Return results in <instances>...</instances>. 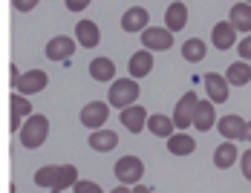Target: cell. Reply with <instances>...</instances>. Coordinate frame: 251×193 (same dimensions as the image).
Returning <instances> with one entry per match:
<instances>
[{
  "instance_id": "d6986e66",
  "label": "cell",
  "mask_w": 251,
  "mask_h": 193,
  "mask_svg": "<svg viewBox=\"0 0 251 193\" xmlns=\"http://www.w3.org/2000/svg\"><path fill=\"white\" fill-rule=\"evenodd\" d=\"M188 24V6L182 3V0H174L168 9H165V26L171 29V32H179V29H185Z\"/></svg>"
},
{
  "instance_id": "7402d4cb",
  "label": "cell",
  "mask_w": 251,
  "mask_h": 193,
  "mask_svg": "<svg viewBox=\"0 0 251 193\" xmlns=\"http://www.w3.org/2000/svg\"><path fill=\"white\" fill-rule=\"evenodd\" d=\"M90 75L96 78V81H101V84H113L116 81V64L110 61V58H93L90 61Z\"/></svg>"
},
{
  "instance_id": "4fadbf2b",
  "label": "cell",
  "mask_w": 251,
  "mask_h": 193,
  "mask_svg": "<svg viewBox=\"0 0 251 193\" xmlns=\"http://www.w3.org/2000/svg\"><path fill=\"white\" fill-rule=\"evenodd\" d=\"M75 41L84 49H96L101 44V29L96 21H78L75 24Z\"/></svg>"
},
{
  "instance_id": "9a60e30c",
  "label": "cell",
  "mask_w": 251,
  "mask_h": 193,
  "mask_svg": "<svg viewBox=\"0 0 251 193\" xmlns=\"http://www.w3.org/2000/svg\"><path fill=\"white\" fill-rule=\"evenodd\" d=\"M211 44L217 49H231L237 44V29L231 21H220V24H214L211 29Z\"/></svg>"
},
{
  "instance_id": "d6a6232c",
  "label": "cell",
  "mask_w": 251,
  "mask_h": 193,
  "mask_svg": "<svg viewBox=\"0 0 251 193\" xmlns=\"http://www.w3.org/2000/svg\"><path fill=\"white\" fill-rule=\"evenodd\" d=\"M64 3H67V9H70V12H84L93 0H64Z\"/></svg>"
},
{
  "instance_id": "4316f807",
  "label": "cell",
  "mask_w": 251,
  "mask_h": 193,
  "mask_svg": "<svg viewBox=\"0 0 251 193\" xmlns=\"http://www.w3.org/2000/svg\"><path fill=\"white\" fill-rule=\"evenodd\" d=\"M182 58H185L188 64H200L202 58H205V41H200V38L185 41V44H182Z\"/></svg>"
},
{
  "instance_id": "ba28073f",
  "label": "cell",
  "mask_w": 251,
  "mask_h": 193,
  "mask_svg": "<svg viewBox=\"0 0 251 193\" xmlns=\"http://www.w3.org/2000/svg\"><path fill=\"white\" fill-rule=\"evenodd\" d=\"M47 84H50V75L44 72V70H29V72H24L21 81L15 84V93H21V96H35V93H44Z\"/></svg>"
},
{
  "instance_id": "52a82bcc",
  "label": "cell",
  "mask_w": 251,
  "mask_h": 193,
  "mask_svg": "<svg viewBox=\"0 0 251 193\" xmlns=\"http://www.w3.org/2000/svg\"><path fill=\"white\" fill-rule=\"evenodd\" d=\"M81 124L84 127H90V130H101L104 127V121L110 119V104H104V101H90V104H84L81 107Z\"/></svg>"
},
{
  "instance_id": "5bb4252c",
  "label": "cell",
  "mask_w": 251,
  "mask_h": 193,
  "mask_svg": "<svg viewBox=\"0 0 251 193\" xmlns=\"http://www.w3.org/2000/svg\"><path fill=\"white\" fill-rule=\"evenodd\" d=\"M246 124H249V121L243 119V116H223V119L217 121L220 136H223L226 142H237V139H243V136H246Z\"/></svg>"
},
{
  "instance_id": "8fae6325",
  "label": "cell",
  "mask_w": 251,
  "mask_h": 193,
  "mask_svg": "<svg viewBox=\"0 0 251 193\" xmlns=\"http://www.w3.org/2000/svg\"><path fill=\"white\" fill-rule=\"evenodd\" d=\"M151 24V15L145 6H130L125 15H122V29L125 32H145Z\"/></svg>"
},
{
  "instance_id": "7c38bea8",
  "label": "cell",
  "mask_w": 251,
  "mask_h": 193,
  "mask_svg": "<svg viewBox=\"0 0 251 193\" xmlns=\"http://www.w3.org/2000/svg\"><path fill=\"white\" fill-rule=\"evenodd\" d=\"M119 121L125 124L127 133H142V130L148 127V110H145V107H139V104H133V107L122 110Z\"/></svg>"
},
{
  "instance_id": "83f0119b",
  "label": "cell",
  "mask_w": 251,
  "mask_h": 193,
  "mask_svg": "<svg viewBox=\"0 0 251 193\" xmlns=\"http://www.w3.org/2000/svg\"><path fill=\"white\" fill-rule=\"evenodd\" d=\"M58 168H61V165H44V168L35 173V185L52 191V185H55V179H58Z\"/></svg>"
},
{
  "instance_id": "5b68a950",
  "label": "cell",
  "mask_w": 251,
  "mask_h": 193,
  "mask_svg": "<svg viewBox=\"0 0 251 193\" xmlns=\"http://www.w3.org/2000/svg\"><path fill=\"white\" fill-rule=\"evenodd\" d=\"M29 116H32V101L21 93H12V98H9V130L21 133L24 119H29Z\"/></svg>"
},
{
  "instance_id": "484cf974",
  "label": "cell",
  "mask_w": 251,
  "mask_h": 193,
  "mask_svg": "<svg viewBox=\"0 0 251 193\" xmlns=\"http://www.w3.org/2000/svg\"><path fill=\"white\" fill-rule=\"evenodd\" d=\"M78 182V168L75 165H61L58 168V179H55V185H52V193H61L67 191V188H75Z\"/></svg>"
},
{
  "instance_id": "74e56055",
  "label": "cell",
  "mask_w": 251,
  "mask_h": 193,
  "mask_svg": "<svg viewBox=\"0 0 251 193\" xmlns=\"http://www.w3.org/2000/svg\"><path fill=\"white\" fill-rule=\"evenodd\" d=\"M243 3H251V0H243Z\"/></svg>"
},
{
  "instance_id": "8992f818",
  "label": "cell",
  "mask_w": 251,
  "mask_h": 193,
  "mask_svg": "<svg viewBox=\"0 0 251 193\" xmlns=\"http://www.w3.org/2000/svg\"><path fill=\"white\" fill-rule=\"evenodd\" d=\"M197 104H200V98L197 93H185V96L179 98V104H176L174 110V121H176V130H188V127H194V113H197Z\"/></svg>"
},
{
  "instance_id": "7a4b0ae2",
  "label": "cell",
  "mask_w": 251,
  "mask_h": 193,
  "mask_svg": "<svg viewBox=\"0 0 251 193\" xmlns=\"http://www.w3.org/2000/svg\"><path fill=\"white\" fill-rule=\"evenodd\" d=\"M139 81L136 78H116L113 84H110V93H107V104L110 107H116V110H127V107H133L136 104V98H139Z\"/></svg>"
},
{
  "instance_id": "f1b7e54d",
  "label": "cell",
  "mask_w": 251,
  "mask_h": 193,
  "mask_svg": "<svg viewBox=\"0 0 251 193\" xmlns=\"http://www.w3.org/2000/svg\"><path fill=\"white\" fill-rule=\"evenodd\" d=\"M73 191H75V193H104V188H101L99 182H90V179H78Z\"/></svg>"
},
{
  "instance_id": "44dd1931",
  "label": "cell",
  "mask_w": 251,
  "mask_h": 193,
  "mask_svg": "<svg viewBox=\"0 0 251 193\" xmlns=\"http://www.w3.org/2000/svg\"><path fill=\"white\" fill-rule=\"evenodd\" d=\"M237 159H240V150H237L234 142H226V145H220L217 150H214V168H220V170L234 168Z\"/></svg>"
},
{
  "instance_id": "1f68e13d",
  "label": "cell",
  "mask_w": 251,
  "mask_h": 193,
  "mask_svg": "<svg viewBox=\"0 0 251 193\" xmlns=\"http://www.w3.org/2000/svg\"><path fill=\"white\" fill-rule=\"evenodd\" d=\"M240 165H243V176H246V179H249L251 182V150H246V153H243V159H240Z\"/></svg>"
},
{
  "instance_id": "30bf717a",
  "label": "cell",
  "mask_w": 251,
  "mask_h": 193,
  "mask_svg": "<svg viewBox=\"0 0 251 193\" xmlns=\"http://www.w3.org/2000/svg\"><path fill=\"white\" fill-rule=\"evenodd\" d=\"M75 38H70V35H55L50 44H47V58L50 61H70L73 58V52H75Z\"/></svg>"
},
{
  "instance_id": "e0dca14e",
  "label": "cell",
  "mask_w": 251,
  "mask_h": 193,
  "mask_svg": "<svg viewBox=\"0 0 251 193\" xmlns=\"http://www.w3.org/2000/svg\"><path fill=\"white\" fill-rule=\"evenodd\" d=\"M194 127H197L200 133H208V130L217 127V110H214V101H200V104H197Z\"/></svg>"
},
{
  "instance_id": "2e32d148",
  "label": "cell",
  "mask_w": 251,
  "mask_h": 193,
  "mask_svg": "<svg viewBox=\"0 0 251 193\" xmlns=\"http://www.w3.org/2000/svg\"><path fill=\"white\" fill-rule=\"evenodd\" d=\"M87 145L93 147L96 153H110V150H116V145H119V133L116 130H107V127L93 130L90 139H87Z\"/></svg>"
},
{
  "instance_id": "8d00e7d4",
  "label": "cell",
  "mask_w": 251,
  "mask_h": 193,
  "mask_svg": "<svg viewBox=\"0 0 251 193\" xmlns=\"http://www.w3.org/2000/svg\"><path fill=\"white\" fill-rule=\"evenodd\" d=\"M110 193H133V191H127V185H119V188H113Z\"/></svg>"
},
{
  "instance_id": "4dcf8cb0",
  "label": "cell",
  "mask_w": 251,
  "mask_h": 193,
  "mask_svg": "<svg viewBox=\"0 0 251 193\" xmlns=\"http://www.w3.org/2000/svg\"><path fill=\"white\" fill-rule=\"evenodd\" d=\"M38 3H41V0H12V6H15L18 12H32Z\"/></svg>"
},
{
  "instance_id": "836d02e7",
  "label": "cell",
  "mask_w": 251,
  "mask_h": 193,
  "mask_svg": "<svg viewBox=\"0 0 251 193\" xmlns=\"http://www.w3.org/2000/svg\"><path fill=\"white\" fill-rule=\"evenodd\" d=\"M21 70H18V67H15V64H12V67H9V78H12V87H15V84H18V81H21Z\"/></svg>"
},
{
  "instance_id": "6da1fadb",
  "label": "cell",
  "mask_w": 251,
  "mask_h": 193,
  "mask_svg": "<svg viewBox=\"0 0 251 193\" xmlns=\"http://www.w3.org/2000/svg\"><path fill=\"white\" fill-rule=\"evenodd\" d=\"M18 136H21V145L24 147L38 150V147L47 142V136H50V119L41 116V113H32V116L24 121V127H21Z\"/></svg>"
},
{
  "instance_id": "603a6c76",
  "label": "cell",
  "mask_w": 251,
  "mask_h": 193,
  "mask_svg": "<svg viewBox=\"0 0 251 193\" xmlns=\"http://www.w3.org/2000/svg\"><path fill=\"white\" fill-rule=\"evenodd\" d=\"M226 78H228V84H231V87H246V84L251 81L249 61H234V64L226 70Z\"/></svg>"
},
{
  "instance_id": "9c48e42d",
  "label": "cell",
  "mask_w": 251,
  "mask_h": 193,
  "mask_svg": "<svg viewBox=\"0 0 251 193\" xmlns=\"http://www.w3.org/2000/svg\"><path fill=\"white\" fill-rule=\"evenodd\" d=\"M205 93H208V101H214V104H226L228 93H231V84H228L226 75L205 72Z\"/></svg>"
},
{
  "instance_id": "d590c367",
  "label": "cell",
  "mask_w": 251,
  "mask_h": 193,
  "mask_svg": "<svg viewBox=\"0 0 251 193\" xmlns=\"http://www.w3.org/2000/svg\"><path fill=\"white\" fill-rule=\"evenodd\" d=\"M243 142H249V145H251V121L246 124V136H243Z\"/></svg>"
},
{
  "instance_id": "ffe728a7",
  "label": "cell",
  "mask_w": 251,
  "mask_h": 193,
  "mask_svg": "<svg viewBox=\"0 0 251 193\" xmlns=\"http://www.w3.org/2000/svg\"><path fill=\"white\" fill-rule=\"evenodd\" d=\"M228 21L234 24L237 32H246L251 35V3H237V6H231V15H228Z\"/></svg>"
},
{
  "instance_id": "3957f363",
  "label": "cell",
  "mask_w": 251,
  "mask_h": 193,
  "mask_svg": "<svg viewBox=\"0 0 251 193\" xmlns=\"http://www.w3.org/2000/svg\"><path fill=\"white\" fill-rule=\"evenodd\" d=\"M116 179H119V185H127V188H133V185H139L142 182V176H145V162L139 159V156H122L119 162H116Z\"/></svg>"
},
{
  "instance_id": "e575fe53",
  "label": "cell",
  "mask_w": 251,
  "mask_h": 193,
  "mask_svg": "<svg viewBox=\"0 0 251 193\" xmlns=\"http://www.w3.org/2000/svg\"><path fill=\"white\" fill-rule=\"evenodd\" d=\"M133 193H153L148 185H133Z\"/></svg>"
},
{
  "instance_id": "277c9868",
  "label": "cell",
  "mask_w": 251,
  "mask_h": 193,
  "mask_svg": "<svg viewBox=\"0 0 251 193\" xmlns=\"http://www.w3.org/2000/svg\"><path fill=\"white\" fill-rule=\"evenodd\" d=\"M142 47L151 52H165L174 47V32L168 26H148L142 32Z\"/></svg>"
},
{
  "instance_id": "cb8c5ba5",
  "label": "cell",
  "mask_w": 251,
  "mask_h": 193,
  "mask_svg": "<svg viewBox=\"0 0 251 193\" xmlns=\"http://www.w3.org/2000/svg\"><path fill=\"white\" fill-rule=\"evenodd\" d=\"M174 127H176V121L168 119V116H162V113H153L151 119H148V130H151L153 136H159V139H171L174 136Z\"/></svg>"
},
{
  "instance_id": "ac0fdd59",
  "label": "cell",
  "mask_w": 251,
  "mask_h": 193,
  "mask_svg": "<svg viewBox=\"0 0 251 193\" xmlns=\"http://www.w3.org/2000/svg\"><path fill=\"white\" fill-rule=\"evenodd\" d=\"M130 78H145V75H151L153 72V52L151 49H142V52H133L130 55Z\"/></svg>"
},
{
  "instance_id": "d4e9b609",
  "label": "cell",
  "mask_w": 251,
  "mask_h": 193,
  "mask_svg": "<svg viewBox=\"0 0 251 193\" xmlns=\"http://www.w3.org/2000/svg\"><path fill=\"white\" fill-rule=\"evenodd\" d=\"M168 150H171V156H191L197 150V142L188 133H176L168 139Z\"/></svg>"
},
{
  "instance_id": "f546056e",
  "label": "cell",
  "mask_w": 251,
  "mask_h": 193,
  "mask_svg": "<svg viewBox=\"0 0 251 193\" xmlns=\"http://www.w3.org/2000/svg\"><path fill=\"white\" fill-rule=\"evenodd\" d=\"M237 52H240V61H251V35H246L237 44Z\"/></svg>"
}]
</instances>
